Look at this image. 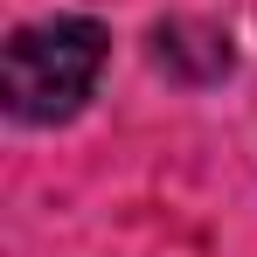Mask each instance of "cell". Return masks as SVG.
<instances>
[{"mask_svg": "<svg viewBox=\"0 0 257 257\" xmlns=\"http://www.w3.org/2000/svg\"><path fill=\"white\" fill-rule=\"evenodd\" d=\"M97 70H104V28L97 21H84V14L28 21V28H14L7 63H0L7 111L28 118V125H56V118H70L90 97Z\"/></svg>", "mask_w": 257, "mask_h": 257, "instance_id": "obj_1", "label": "cell"}]
</instances>
